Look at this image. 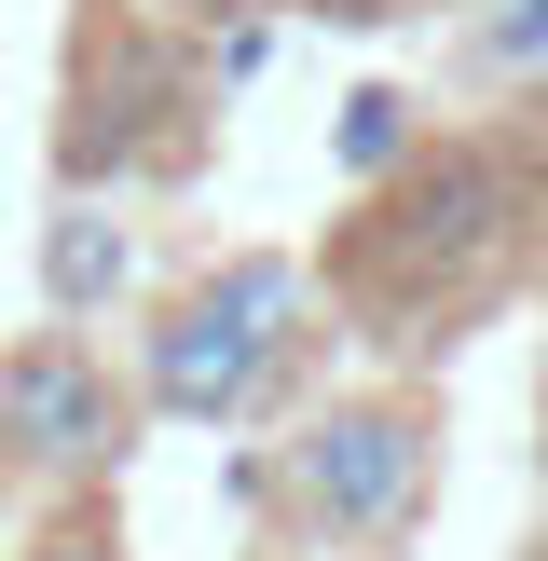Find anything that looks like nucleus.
Masks as SVG:
<instances>
[{
	"instance_id": "7ed1b4c3",
	"label": "nucleus",
	"mask_w": 548,
	"mask_h": 561,
	"mask_svg": "<svg viewBox=\"0 0 548 561\" xmlns=\"http://www.w3.org/2000/svg\"><path fill=\"white\" fill-rule=\"evenodd\" d=\"M288 480H301V507H316L329 535L384 548L411 507H425V411H329Z\"/></svg>"
},
{
	"instance_id": "20e7f679",
	"label": "nucleus",
	"mask_w": 548,
	"mask_h": 561,
	"mask_svg": "<svg viewBox=\"0 0 548 561\" xmlns=\"http://www.w3.org/2000/svg\"><path fill=\"white\" fill-rule=\"evenodd\" d=\"M507 206H521V179L493 151H425L411 192H398V288H438V274L493 261L507 247Z\"/></svg>"
},
{
	"instance_id": "423d86ee",
	"label": "nucleus",
	"mask_w": 548,
	"mask_h": 561,
	"mask_svg": "<svg viewBox=\"0 0 548 561\" xmlns=\"http://www.w3.org/2000/svg\"><path fill=\"white\" fill-rule=\"evenodd\" d=\"M384 151H411L398 96H356V110H343V164H384Z\"/></svg>"
},
{
	"instance_id": "1a4fd4ad",
	"label": "nucleus",
	"mask_w": 548,
	"mask_h": 561,
	"mask_svg": "<svg viewBox=\"0 0 548 561\" xmlns=\"http://www.w3.org/2000/svg\"><path fill=\"white\" fill-rule=\"evenodd\" d=\"M206 14H219V0H206Z\"/></svg>"
},
{
	"instance_id": "39448f33",
	"label": "nucleus",
	"mask_w": 548,
	"mask_h": 561,
	"mask_svg": "<svg viewBox=\"0 0 548 561\" xmlns=\"http://www.w3.org/2000/svg\"><path fill=\"white\" fill-rule=\"evenodd\" d=\"M42 288L69 301V316H82V301H110V288H124V233H110L96 206H69V219H55V247H42Z\"/></svg>"
},
{
	"instance_id": "f257e3e1",
	"label": "nucleus",
	"mask_w": 548,
	"mask_h": 561,
	"mask_svg": "<svg viewBox=\"0 0 548 561\" xmlns=\"http://www.w3.org/2000/svg\"><path fill=\"white\" fill-rule=\"evenodd\" d=\"M274 329H288V261L247 247L151 329V398L164 411H247V383L274 370Z\"/></svg>"
},
{
	"instance_id": "0eeeda50",
	"label": "nucleus",
	"mask_w": 548,
	"mask_h": 561,
	"mask_svg": "<svg viewBox=\"0 0 548 561\" xmlns=\"http://www.w3.org/2000/svg\"><path fill=\"white\" fill-rule=\"evenodd\" d=\"M493 55H507V69H535V55H548V0H521V14H493Z\"/></svg>"
},
{
	"instance_id": "f03ea898",
	"label": "nucleus",
	"mask_w": 548,
	"mask_h": 561,
	"mask_svg": "<svg viewBox=\"0 0 548 561\" xmlns=\"http://www.w3.org/2000/svg\"><path fill=\"white\" fill-rule=\"evenodd\" d=\"M0 453L42 466V480H96V466L124 453V383H110L69 329H42L27 356H0Z\"/></svg>"
},
{
	"instance_id": "6e6552de",
	"label": "nucleus",
	"mask_w": 548,
	"mask_h": 561,
	"mask_svg": "<svg viewBox=\"0 0 548 561\" xmlns=\"http://www.w3.org/2000/svg\"><path fill=\"white\" fill-rule=\"evenodd\" d=\"M42 561H124V548H110V535H55Z\"/></svg>"
}]
</instances>
